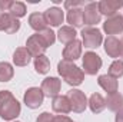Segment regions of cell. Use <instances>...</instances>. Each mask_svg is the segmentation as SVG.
<instances>
[{
  "label": "cell",
  "instance_id": "6da1fadb",
  "mask_svg": "<svg viewBox=\"0 0 123 122\" xmlns=\"http://www.w3.org/2000/svg\"><path fill=\"white\" fill-rule=\"evenodd\" d=\"M57 72L62 76V79L70 86H79L85 81V72L73 62L62 59L57 63Z\"/></svg>",
  "mask_w": 123,
  "mask_h": 122
},
{
  "label": "cell",
  "instance_id": "7a4b0ae2",
  "mask_svg": "<svg viewBox=\"0 0 123 122\" xmlns=\"http://www.w3.org/2000/svg\"><path fill=\"white\" fill-rule=\"evenodd\" d=\"M22 106L10 91H0V118L13 121L20 115Z\"/></svg>",
  "mask_w": 123,
  "mask_h": 122
},
{
  "label": "cell",
  "instance_id": "3957f363",
  "mask_svg": "<svg viewBox=\"0 0 123 122\" xmlns=\"http://www.w3.org/2000/svg\"><path fill=\"white\" fill-rule=\"evenodd\" d=\"M80 34H82V42L85 47H89V49H97L103 42L102 32L97 27H85L82 29Z\"/></svg>",
  "mask_w": 123,
  "mask_h": 122
},
{
  "label": "cell",
  "instance_id": "277c9868",
  "mask_svg": "<svg viewBox=\"0 0 123 122\" xmlns=\"http://www.w3.org/2000/svg\"><path fill=\"white\" fill-rule=\"evenodd\" d=\"M47 47L49 46H47L46 40L37 32L34 34H31L30 37L27 39V42H26V49L29 50V53H30L33 58H39V56L44 55V52H46Z\"/></svg>",
  "mask_w": 123,
  "mask_h": 122
},
{
  "label": "cell",
  "instance_id": "5b68a950",
  "mask_svg": "<svg viewBox=\"0 0 123 122\" xmlns=\"http://www.w3.org/2000/svg\"><path fill=\"white\" fill-rule=\"evenodd\" d=\"M67 98L72 103V111L76 112V114H82L85 112V109L87 108L89 105V101L85 95L83 91H79V89H72V91L67 92Z\"/></svg>",
  "mask_w": 123,
  "mask_h": 122
},
{
  "label": "cell",
  "instance_id": "8992f818",
  "mask_svg": "<svg viewBox=\"0 0 123 122\" xmlns=\"http://www.w3.org/2000/svg\"><path fill=\"white\" fill-rule=\"evenodd\" d=\"M100 19L102 14L99 12V3L90 1L83 7V25H86L87 27H93L100 22Z\"/></svg>",
  "mask_w": 123,
  "mask_h": 122
},
{
  "label": "cell",
  "instance_id": "52a82bcc",
  "mask_svg": "<svg viewBox=\"0 0 123 122\" xmlns=\"http://www.w3.org/2000/svg\"><path fill=\"white\" fill-rule=\"evenodd\" d=\"M102 58L94 52H86L83 56V72L85 75H96L102 68Z\"/></svg>",
  "mask_w": 123,
  "mask_h": 122
},
{
  "label": "cell",
  "instance_id": "ba28073f",
  "mask_svg": "<svg viewBox=\"0 0 123 122\" xmlns=\"http://www.w3.org/2000/svg\"><path fill=\"white\" fill-rule=\"evenodd\" d=\"M20 29L19 19L13 17L10 13L0 12V32H6L9 34H13Z\"/></svg>",
  "mask_w": 123,
  "mask_h": 122
},
{
  "label": "cell",
  "instance_id": "9c48e42d",
  "mask_svg": "<svg viewBox=\"0 0 123 122\" xmlns=\"http://www.w3.org/2000/svg\"><path fill=\"white\" fill-rule=\"evenodd\" d=\"M43 99H44V95H43L40 88H29L25 92V96H23V101H25L26 106L30 108V109L39 108L43 103Z\"/></svg>",
  "mask_w": 123,
  "mask_h": 122
},
{
  "label": "cell",
  "instance_id": "30bf717a",
  "mask_svg": "<svg viewBox=\"0 0 123 122\" xmlns=\"http://www.w3.org/2000/svg\"><path fill=\"white\" fill-rule=\"evenodd\" d=\"M103 30L110 36L119 34L123 32V16L122 14H115L112 17H107L106 22L103 23Z\"/></svg>",
  "mask_w": 123,
  "mask_h": 122
},
{
  "label": "cell",
  "instance_id": "8fae6325",
  "mask_svg": "<svg viewBox=\"0 0 123 122\" xmlns=\"http://www.w3.org/2000/svg\"><path fill=\"white\" fill-rule=\"evenodd\" d=\"M82 56V42L74 39L73 42L67 43L63 49V59L69 62H74L77 61Z\"/></svg>",
  "mask_w": 123,
  "mask_h": 122
},
{
  "label": "cell",
  "instance_id": "7c38bea8",
  "mask_svg": "<svg viewBox=\"0 0 123 122\" xmlns=\"http://www.w3.org/2000/svg\"><path fill=\"white\" fill-rule=\"evenodd\" d=\"M60 81L57 78H46L43 82H42V92L44 96L47 98H56L59 96V92H60Z\"/></svg>",
  "mask_w": 123,
  "mask_h": 122
},
{
  "label": "cell",
  "instance_id": "4fadbf2b",
  "mask_svg": "<svg viewBox=\"0 0 123 122\" xmlns=\"http://www.w3.org/2000/svg\"><path fill=\"white\" fill-rule=\"evenodd\" d=\"M123 7V0H102L99 1V12L107 17L117 14V10Z\"/></svg>",
  "mask_w": 123,
  "mask_h": 122
},
{
  "label": "cell",
  "instance_id": "5bb4252c",
  "mask_svg": "<svg viewBox=\"0 0 123 122\" xmlns=\"http://www.w3.org/2000/svg\"><path fill=\"white\" fill-rule=\"evenodd\" d=\"M52 108L55 112H57L60 115H66V114L72 112V103H70L67 95H59V96L53 98Z\"/></svg>",
  "mask_w": 123,
  "mask_h": 122
},
{
  "label": "cell",
  "instance_id": "9a60e30c",
  "mask_svg": "<svg viewBox=\"0 0 123 122\" xmlns=\"http://www.w3.org/2000/svg\"><path fill=\"white\" fill-rule=\"evenodd\" d=\"M43 14H44V19H46L47 25H50L53 27L60 26L63 23V19H64V14H63L62 9H59V7H50Z\"/></svg>",
  "mask_w": 123,
  "mask_h": 122
},
{
  "label": "cell",
  "instance_id": "2e32d148",
  "mask_svg": "<svg viewBox=\"0 0 123 122\" xmlns=\"http://www.w3.org/2000/svg\"><path fill=\"white\" fill-rule=\"evenodd\" d=\"M105 52L110 58H120V40L116 36H107L105 40Z\"/></svg>",
  "mask_w": 123,
  "mask_h": 122
},
{
  "label": "cell",
  "instance_id": "e0dca14e",
  "mask_svg": "<svg viewBox=\"0 0 123 122\" xmlns=\"http://www.w3.org/2000/svg\"><path fill=\"white\" fill-rule=\"evenodd\" d=\"M97 83H99V86H100L103 91L107 92V95H109V93L117 92V88H119L117 79L109 76L107 73H106V75H100V76L97 78Z\"/></svg>",
  "mask_w": 123,
  "mask_h": 122
},
{
  "label": "cell",
  "instance_id": "ac0fdd59",
  "mask_svg": "<svg viewBox=\"0 0 123 122\" xmlns=\"http://www.w3.org/2000/svg\"><path fill=\"white\" fill-rule=\"evenodd\" d=\"M31 61V55L26 47H17L13 53V63L16 66H27Z\"/></svg>",
  "mask_w": 123,
  "mask_h": 122
},
{
  "label": "cell",
  "instance_id": "d6986e66",
  "mask_svg": "<svg viewBox=\"0 0 123 122\" xmlns=\"http://www.w3.org/2000/svg\"><path fill=\"white\" fill-rule=\"evenodd\" d=\"M106 106L113 112H119L123 108V95L119 92L109 93L106 98Z\"/></svg>",
  "mask_w": 123,
  "mask_h": 122
},
{
  "label": "cell",
  "instance_id": "ffe728a7",
  "mask_svg": "<svg viewBox=\"0 0 123 122\" xmlns=\"http://www.w3.org/2000/svg\"><path fill=\"white\" fill-rule=\"evenodd\" d=\"M29 25L36 32H42L47 27V22H46L43 13H31L29 16Z\"/></svg>",
  "mask_w": 123,
  "mask_h": 122
},
{
  "label": "cell",
  "instance_id": "44dd1931",
  "mask_svg": "<svg viewBox=\"0 0 123 122\" xmlns=\"http://www.w3.org/2000/svg\"><path fill=\"white\" fill-rule=\"evenodd\" d=\"M89 108L93 114H100L106 108V99L100 93H93L89 98Z\"/></svg>",
  "mask_w": 123,
  "mask_h": 122
},
{
  "label": "cell",
  "instance_id": "7402d4cb",
  "mask_svg": "<svg viewBox=\"0 0 123 122\" xmlns=\"http://www.w3.org/2000/svg\"><path fill=\"white\" fill-rule=\"evenodd\" d=\"M67 23L72 27H82L83 26V9H73L67 12Z\"/></svg>",
  "mask_w": 123,
  "mask_h": 122
},
{
  "label": "cell",
  "instance_id": "603a6c76",
  "mask_svg": "<svg viewBox=\"0 0 123 122\" xmlns=\"http://www.w3.org/2000/svg\"><path fill=\"white\" fill-rule=\"evenodd\" d=\"M76 34L77 33L74 30V27H72V26H62L60 29H59V32H57L59 40H60L62 43H64V45L73 42L76 39Z\"/></svg>",
  "mask_w": 123,
  "mask_h": 122
},
{
  "label": "cell",
  "instance_id": "cb8c5ba5",
  "mask_svg": "<svg viewBox=\"0 0 123 122\" xmlns=\"http://www.w3.org/2000/svg\"><path fill=\"white\" fill-rule=\"evenodd\" d=\"M34 70L39 75H46L50 70V61H49V58L46 55L34 58Z\"/></svg>",
  "mask_w": 123,
  "mask_h": 122
},
{
  "label": "cell",
  "instance_id": "d4e9b609",
  "mask_svg": "<svg viewBox=\"0 0 123 122\" xmlns=\"http://www.w3.org/2000/svg\"><path fill=\"white\" fill-rule=\"evenodd\" d=\"M14 76V69L9 62H0V82H9Z\"/></svg>",
  "mask_w": 123,
  "mask_h": 122
},
{
  "label": "cell",
  "instance_id": "484cf974",
  "mask_svg": "<svg viewBox=\"0 0 123 122\" xmlns=\"http://www.w3.org/2000/svg\"><path fill=\"white\" fill-rule=\"evenodd\" d=\"M26 12H27V10H26V4H25V3H22V1H13L10 10H9L7 13H10L13 17L19 19V17H23V16L26 14Z\"/></svg>",
  "mask_w": 123,
  "mask_h": 122
},
{
  "label": "cell",
  "instance_id": "4316f807",
  "mask_svg": "<svg viewBox=\"0 0 123 122\" xmlns=\"http://www.w3.org/2000/svg\"><path fill=\"white\" fill-rule=\"evenodd\" d=\"M109 76L115 78V79H119L123 76V61H115L110 66H109V72H107Z\"/></svg>",
  "mask_w": 123,
  "mask_h": 122
},
{
  "label": "cell",
  "instance_id": "83f0119b",
  "mask_svg": "<svg viewBox=\"0 0 123 122\" xmlns=\"http://www.w3.org/2000/svg\"><path fill=\"white\" fill-rule=\"evenodd\" d=\"M44 40H46V43H47V46H52L55 42H56V33L52 30V29H49V27H46L44 30L42 32H37Z\"/></svg>",
  "mask_w": 123,
  "mask_h": 122
},
{
  "label": "cell",
  "instance_id": "f1b7e54d",
  "mask_svg": "<svg viewBox=\"0 0 123 122\" xmlns=\"http://www.w3.org/2000/svg\"><path fill=\"white\" fill-rule=\"evenodd\" d=\"M87 3L83 1V0H66L64 1V7L67 10H73V9H82L85 7Z\"/></svg>",
  "mask_w": 123,
  "mask_h": 122
},
{
  "label": "cell",
  "instance_id": "f546056e",
  "mask_svg": "<svg viewBox=\"0 0 123 122\" xmlns=\"http://www.w3.org/2000/svg\"><path fill=\"white\" fill-rule=\"evenodd\" d=\"M53 119H55V116H53L52 114H49V112H42V114L37 116L36 122H53Z\"/></svg>",
  "mask_w": 123,
  "mask_h": 122
},
{
  "label": "cell",
  "instance_id": "4dcf8cb0",
  "mask_svg": "<svg viewBox=\"0 0 123 122\" xmlns=\"http://www.w3.org/2000/svg\"><path fill=\"white\" fill-rule=\"evenodd\" d=\"M12 4H13L12 0H0V12H6L7 13L10 10Z\"/></svg>",
  "mask_w": 123,
  "mask_h": 122
},
{
  "label": "cell",
  "instance_id": "1f68e13d",
  "mask_svg": "<svg viewBox=\"0 0 123 122\" xmlns=\"http://www.w3.org/2000/svg\"><path fill=\"white\" fill-rule=\"evenodd\" d=\"M53 122H74V121L70 119V118L66 116V115H56L55 119H53Z\"/></svg>",
  "mask_w": 123,
  "mask_h": 122
},
{
  "label": "cell",
  "instance_id": "d6a6232c",
  "mask_svg": "<svg viewBox=\"0 0 123 122\" xmlns=\"http://www.w3.org/2000/svg\"><path fill=\"white\" fill-rule=\"evenodd\" d=\"M116 122H123V108L119 111V112H116Z\"/></svg>",
  "mask_w": 123,
  "mask_h": 122
},
{
  "label": "cell",
  "instance_id": "836d02e7",
  "mask_svg": "<svg viewBox=\"0 0 123 122\" xmlns=\"http://www.w3.org/2000/svg\"><path fill=\"white\" fill-rule=\"evenodd\" d=\"M120 58L123 59V37L120 39Z\"/></svg>",
  "mask_w": 123,
  "mask_h": 122
},
{
  "label": "cell",
  "instance_id": "e575fe53",
  "mask_svg": "<svg viewBox=\"0 0 123 122\" xmlns=\"http://www.w3.org/2000/svg\"><path fill=\"white\" fill-rule=\"evenodd\" d=\"M53 3L55 4H59V3H62V0H53Z\"/></svg>",
  "mask_w": 123,
  "mask_h": 122
},
{
  "label": "cell",
  "instance_id": "d590c367",
  "mask_svg": "<svg viewBox=\"0 0 123 122\" xmlns=\"http://www.w3.org/2000/svg\"><path fill=\"white\" fill-rule=\"evenodd\" d=\"M16 122H19V121H16Z\"/></svg>",
  "mask_w": 123,
  "mask_h": 122
}]
</instances>
